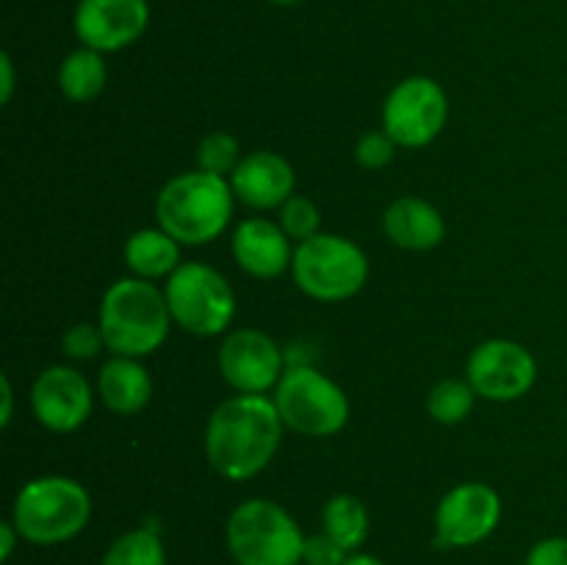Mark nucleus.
Instances as JSON below:
<instances>
[{
	"mask_svg": "<svg viewBox=\"0 0 567 565\" xmlns=\"http://www.w3.org/2000/svg\"><path fill=\"white\" fill-rule=\"evenodd\" d=\"M280 410L266 393H236L214 408L205 424V458L230 482L258 476L282 441Z\"/></svg>",
	"mask_w": 567,
	"mask_h": 565,
	"instance_id": "nucleus-1",
	"label": "nucleus"
},
{
	"mask_svg": "<svg viewBox=\"0 0 567 565\" xmlns=\"http://www.w3.org/2000/svg\"><path fill=\"white\" fill-rule=\"evenodd\" d=\"M97 325L111 352L144 358L161 349L175 319L166 294L155 282L122 277L103 294Z\"/></svg>",
	"mask_w": 567,
	"mask_h": 565,
	"instance_id": "nucleus-2",
	"label": "nucleus"
},
{
	"mask_svg": "<svg viewBox=\"0 0 567 565\" xmlns=\"http://www.w3.org/2000/svg\"><path fill=\"white\" fill-rule=\"evenodd\" d=\"M236 194L227 177L208 175L203 170L172 177L155 199L158 227L188 247L216 242L233 219Z\"/></svg>",
	"mask_w": 567,
	"mask_h": 565,
	"instance_id": "nucleus-3",
	"label": "nucleus"
},
{
	"mask_svg": "<svg viewBox=\"0 0 567 565\" xmlns=\"http://www.w3.org/2000/svg\"><path fill=\"white\" fill-rule=\"evenodd\" d=\"M11 521L31 546H61L89 526L92 496L72 476H37L17 491Z\"/></svg>",
	"mask_w": 567,
	"mask_h": 565,
	"instance_id": "nucleus-4",
	"label": "nucleus"
},
{
	"mask_svg": "<svg viewBox=\"0 0 567 565\" xmlns=\"http://www.w3.org/2000/svg\"><path fill=\"white\" fill-rule=\"evenodd\" d=\"M308 535L282 504L247 499L230 513L225 543L236 565H302Z\"/></svg>",
	"mask_w": 567,
	"mask_h": 565,
	"instance_id": "nucleus-5",
	"label": "nucleus"
},
{
	"mask_svg": "<svg viewBox=\"0 0 567 565\" xmlns=\"http://www.w3.org/2000/svg\"><path fill=\"white\" fill-rule=\"evenodd\" d=\"M291 275L299 291L310 299L343 302L360 294L369 280V258L347 236L316 233L293 249Z\"/></svg>",
	"mask_w": 567,
	"mask_h": 565,
	"instance_id": "nucleus-6",
	"label": "nucleus"
},
{
	"mask_svg": "<svg viewBox=\"0 0 567 565\" xmlns=\"http://www.w3.org/2000/svg\"><path fill=\"white\" fill-rule=\"evenodd\" d=\"M275 404L282 424L308 438L338 435L349 421L343 388L310 363L286 366L275 388Z\"/></svg>",
	"mask_w": 567,
	"mask_h": 565,
	"instance_id": "nucleus-7",
	"label": "nucleus"
},
{
	"mask_svg": "<svg viewBox=\"0 0 567 565\" xmlns=\"http://www.w3.org/2000/svg\"><path fill=\"white\" fill-rule=\"evenodd\" d=\"M166 302L172 319L183 332L197 338H214L236 319V294L221 271L214 266L186 260L166 280Z\"/></svg>",
	"mask_w": 567,
	"mask_h": 565,
	"instance_id": "nucleus-8",
	"label": "nucleus"
},
{
	"mask_svg": "<svg viewBox=\"0 0 567 565\" xmlns=\"http://www.w3.org/2000/svg\"><path fill=\"white\" fill-rule=\"evenodd\" d=\"M449 120V97L435 78L410 75L388 92L382 127L399 147L419 150L435 142Z\"/></svg>",
	"mask_w": 567,
	"mask_h": 565,
	"instance_id": "nucleus-9",
	"label": "nucleus"
},
{
	"mask_svg": "<svg viewBox=\"0 0 567 565\" xmlns=\"http://www.w3.org/2000/svg\"><path fill=\"white\" fill-rule=\"evenodd\" d=\"M502 496L487 482H460L435 507V546L471 548L502 524Z\"/></svg>",
	"mask_w": 567,
	"mask_h": 565,
	"instance_id": "nucleus-10",
	"label": "nucleus"
},
{
	"mask_svg": "<svg viewBox=\"0 0 567 565\" xmlns=\"http://www.w3.org/2000/svg\"><path fill=\"white\" fill-rule=\"evenodd\" d=\"M465 380L476 397L491 402H515L537 382V360L532 349L509 338H491L471 352Z\"/></svg>",
	"mask_w": 567,
	"mask_h": 565,
	"instance_id": "nucleus-11",
	"label": "nucleus"
},
{
	"mask_svg": "<svg viewBox=\"0 0 567 565\" xmlns=\"http://www.w3.org/2000/svg\"><path fill=\"white\" fill-rule=\"evenodd\" d=\"M219 371L238 393H266L277 388L286 358L271 336L255 327L227 332L219 347Z\"/></svg>",
	"mask_w": 567,
	"mask_h": 565,
	"instance_id": "nucleus-12",
	"label": "nucleus"
},
{
	"mask_svg": "<svg viewBox=\"0 0 567 565\" xmlns=\"http://www.w3.org/2000/svg\"><path fill=\"white\" fill-rule=\"evenodd\" d=\"M94 408V391L86 374L72 366H50L33 380V419L50 432H75L89 421Z\"/></svg>",
	"mask_w": 567,
	"mask_h": 565,
	"instance_id": "nucleus-13",
	"label": "nucleus"
},
{
	"mask_svg": "<svg viewBox=\"0 0 567 565\" xmlns=\"http://www.w3.org/2000/svg\"><path fill=\"white\" fill-rule=\"evenodd\" d=\"M75 37L97 53H120L142 39L150 25L147 0H78Z\"/></svg>",
	"mask_w": 567,
	"mask_h": 565,
	"instance_id": "nucleus-14",
	"label": "nucleus"
},
{
	"mask_svg": "<svg viewBox=\"0 0 567 565\" xmlns=\"http://www.w3.org/2000/svg\"><path fill=\"white\" fill-rule=\"evenodd\" d=\"M233 194L238 203L249 205L255 210L282 208L293 197L297 175L288 158L271 150H255L244 155L241 164L230 175Z\"/></svg>",
	"mask_w": 567,
	"mask_h": 565,
	"instance_id": "nucleus-15",
	"label": "nucleus"
},
{
	"mask_svg": "<svg viewBox=\"0 0 567 565\" xmlns=\"http://www.w3.org/2000/svg\"><path fill=\"white\" fill-rule=\"evenodd\" d=\"M230 249L238 269L258 280H275V277L286 275L293 264L291 238L286 236L280 222L260 219V216L244 219L236 227Z\"/></svg>",
	"mask_w": 567,
	"mask_h": 565,
	"instance_id": "nucleus-16",
	"label": "nucleus"
},
{
	"mask_svg": "<svg viewBox=\"0 0 567 565\" xmlns=\"http://www.w3.org/2000/svg\"><path fill=\"white\" fill-rule=\"evenodd\" d=\"M382 227L391 244L410 249V253H426L435 249L446 238V222L432 203L421 197L393 199L382 216Z\"/></svg>",
	"mask_w": 567,
	"mask_h": 565,
	"instance_id": "nucleus-17",
	"label": "nucleus"
},
{
	"mask_svg": "<svg viewBox=\"0 0 567 565\" xmlns=\"http://www.w3.org/2000/svg\"><path fill=\"white\" fill-rule=\"evenodd\" d=\"M97 393L116 415H136L153 399V377L138 358L114 355L97 374Z\"/></svg>",
	"mask_w": 567,
	"mask_h": 565,
	"instance_id": "nucleus-18",
	"label": "nucleus"
},
{
	"mask_svg": "<svg viewBox=\"0 0 567 565\" xmlns=\"http://www.w3.org/2000/svg\"><path fill=\"white\" fill-rule=\"evenodd\" d=\"M181 242L164 227H142L125 242V266L142 280H169L181 266Z\"/></svg>",
	"mask_w": 567,
	"mask_h": 565,
	"instance_id": "nucleus-19",
	"label": "nucleus"
},
{
	"mask_svg": "<svg viewBox=\"0 0 567 565\" xmlns=\"http://www.w3.org/2000/svg\"><path fill=\"white\" fill-rule=\"evenodd\" d=\"M109 83V64L105 53L92 48H78L61 61L59 66V89L70 103H92L100 97Z\"/></svg>",
	"mask_w": 567,
	"mask_h": 565,
	"instance_id": "nucleus-20",
	"label": "nucleus"
},
{
	"mask_svg": "<svg viewBox=\"0 0 567 565\" xmlns=\"http://www.w3.org/2000/svg\"><path fill=\"white\" fill-rule=\"evenodd\" d=\"M321 530L336 537L349 552H360L371 532L369 510L352 493H336L327 499L324 510H321Z\"/></svg>",
	"mask_w": 567,
	"mask_h": 565,
	"instance_id": "nucleus-21",
	"label": "nucleus"
},
{
	"mask_svg": "<svg viewBox=\"0 0 567 565\" xmlns=\"http://www.w3.org/2000/svg\"><path fill=\"white\" fill-rule=\"evenodd\" d=\"M100 565H166L164 541H161L158 532L147 530V526L122 532L105 548Z\"/></svg>",
	"mask_w": 567,
	"mask_h": 565,
	"instance_id": "nucleus-22",
	"label": "nucleus"
},
{
	"mask_svg": "<svg viewBox=\"0 0 567 565\" xmlns=\"http://www.w3.org/2000/svg\"><path fill=\"white\" fill-rule=\"evenodd\" d=\"M476 402V391L471 388L468 380H460V377H449L441 380L426 397V410H430L432 421L437 424H460L471 415Z\"/></svg>",
	"mask_w": 567,
	"mask_h": 565,
	"instance_id": "nucleus-23",
	"label": "nucleus"
},
{
	"mask_svg": "<svg viewBox=\"0 0 567 565\" xmlns=\"http://www.w3.org/2000/svg\"><path fill=\"white\" fill-rule=\"evenodd\" d=\"M241 144H238V138L227 131L208 133L197 147V166L216 177L233 175L236 166L241 164Z\"/></svg>",
	"mask_w": 567,
	"mask_h": 565,
	"instance_id": "nucleus-24",
	"label": "nucleus"
},
{
	"mask_svg": "<svg viewBox=\"0 0 567 565\" xmlns=\"http://www.w3.org/2000/svg\"><path fill=\"white\" fill-rule=\"evenodd\" d=\"M277 222H280V227L286 230V236L297 244L308 242V238H313L316 233H321L319 230L321 227L319 208H316L313 199L299 197V194H293V197L282 205L280 219Z\"/></svg>",
	"mask_w": 567,
	"mask_h": 565,
	"instance_id": "nucleus-25",
	"label": "nucleus"
},
{
	"mask_svg": "<svg viewBox=\"0 0 567 565\" xmlns=\"http://www.w3.org/2000/svg\"><path fill=\"white\" fill-rule=\"evenodd\" d=\"M396 150L399 144L382 127V131H369L360 136V142L354 144V158H358L363 170H385L393 161V155H396Z\"/></svg>",
	"mask_w": 567,
	"mask_h": 565,
	"instance_id": "nucleus-26",
	"label": "nucleus"
},
{
	"mask_svg": "<svg viewBox=\"0 0 567 565\" xmlns=\"http://www.w3.org/2000/svg\"><path fill=\"white\" fill-rule=\"evenodd\" d=\"M61 349H64L66 358L72 360H92L97 358L100 349H109L105 347V338L100 325H89V321H81V325L70 327L61 338Z\"/></svg>",
	"mask_w": 567,
	"mask_h": 565,
	"instance_id": "nucleus-27",
	"label": "nucleus"
},
{
	"mask_svg": "<svg viewBox=\"0 0 567 565\" xmlns=\"http://www.w3.org/2000/svg\"><path fill=\"white\" fill-rule=\"evenodd\" d=\"M354 552L343 548L336 537L327 535L324 530L316 532V535H308L305 541V554L302 563L305 565H343Z\"/></svg>",
	"mask_w": 567,
	"mask_h": 565,
	"instance_id": "nucleus-28",
	"label": "nucleus"
},
{
	"mask_svg": "<svg viewBox=\"0 0 567 565\" xmlns=\"http://www.w3.org/2000/svg\"><path fill=\"white\" fill-rule=\"evenodd\" d=\"M524 565H567V537L551 535L537 541L526 554Z\"/></svg>",
	"mask_w": 567,
	"mask_h": 565,
	"instance_id": "nucleus-29",
	"label": "nucleus"
},
{
	"mask_svg": "<svg viewBox=\"0 0 567 565\" xmlns=\"http://www.w3.org/2000/svg\"><path fill=\"white\" fill-rule=\"evenodd\" d=\"M17 541H22L20 532H17L14 521H3L0 524V563H9L11 554H14Z\"/></svg>",
	"mask_w": 567,
	"mask_h": 565,
	"instance_id": "nucleus-30",
	"label": "nucleus"
},
{
	"mask_svg": "<svg viewBox=\"0 0 567 565\" xmlns=\"http://www.w3.org/2000/svg\"><path fill=\"white\" fill-rule=\"evenodd\" d=\"M0 70H3V83H0V103H9L14 94V61L9 53L0 55Z\"/></svg>",
	"mask_w": 567,
	"mask_h": 565,
	"instance_id": "nucleus-31",
	"label": "nucleus"
},
{
	"mask_svg": "<svg viewBox=\"0 0 567 565\" xmlns=\"http://www.w3.org/2000/svg\"><path fill=\"white\" fill-rule=\"evenodd\" d=\"M0 388H3V413H0V424L9 427V421H11V402H14V391H11L9 374L0 377Z\"/></svg>",
	"mask_w": 567,
	"mask_h": 565,
	"instance_id": "nucleus-32",
	"label": "nucleus"
},
{
	"mask_svg": "<svg viewBox=\"0 0 567 565\" xmlns=\"http://www.w3.org/2000/svg\"><path fill=\"white\" fill-rule=\"evenodd\" d=\"M343 565H385L382 563L380 557H374V554H365V552H354L352 557L347 559V563Z\"/></svg>",
	"mask_w": 567,
	"mask_h": 565,
	"instance_id": "nucleus-33",
	"label": "nucleus"
},
{
	"mask_svg": "<svg viewBox=\"0 0 567 565\" xmlns=\"http://www.w3.org/2000/svg\"><path fill=\"white\" fill-rule=\"evenodd\" d=\"M275 6H293V3H302V0H269Z\"/></svg>",
	"mask_w": 567,
	"mask_h": 565,
	"instance_id": "nucleus-34",
	"label": "nucleus"
},
{
	"mask_svg": "<svg viewBox=\"0 0 567 565\" xmlns=\"http://www.w3.org/2000/svg\"><path fill=\"white\" fill-rule=\"evenodd\" d=\"M302 565H305V563H302Z\"/></svg>",
	"mask_w": 567,
	"mask_h": 565,
	"instance_id": "nucleus-35",
	"label": "nucleus"
}]
</instances>
